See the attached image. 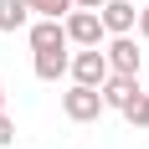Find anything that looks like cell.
<instances>
[{"mask_svg": "<svg viewBox=\"0 0 149 149\" xmlns=\"http://www.w3.org/2000/svg\"><path fill=\"white\" fill-rule=\"evenodd\" d=\"M103 108H108V103H103V93H98V88H82V82H72V88L62 93V113H67L72 123H93Z\"/></svg>", "mask_w": 149, "mask_h": 149, "instance_id": "6da1fadb", "label": "cell"}, {"mask_svg": "<svg viewBox=\"0 0 149 149\" xmlns=\"http://www.w3.org/2000/svg\"><path fill=\"white\" fill-rule=\"evenodd\" d=\"M108 77H113V67H108V52H98V46H82V52H72V82H82V88H103Z\"/></svg>", "mask_w": 149, "mask_h": 149, "instance_id": "7a4b0ae2", "label": "cell"}, {"mask_svg": "<svg viewBox=\"0 0 149 149\" xmlns=\"http://www.w3.org/2000/svg\"><path fill=\"white\" fill-rule=\"evenodd\" d=\"M62 26H67V41H72V46H103V36H108L98 10H72Z\"/></svg>", "mask_w": 149, "mask_h": 149, "instance_id": "3957f363", "label": "cell"}, {"mask_svg": "<svg viewBox=\"0 0 149 149\" xmlns=\"http://www.w3.org/2000/svg\"><path fill=\"white\" fill-rule=\"evenodd\" d=\"M103 52H108V67H113V72L139 77V57H144V52H139V41H134V36H113Z\"/></svg>", "mask_w": 149, "mask_h": 149, "instance_id": "277c9868", "label": "cell"}, {"mask_svg": "<svg viewBox=\"0 0 149 149\" xmlns=\"http://www.w3.org/2000/svg\"><path fill=\"white\" fill-rule=\"evenodd\" d=\"M98 15H103V31H113V36H129L139 26V5L134 0H108Z\"/></svg>", "mask_w": 149, "mask_h": 149, "instance_id": "5b68a950", "label": "cell"}, {"mask_svg": "<svg viewBox=\"0 0 149 149\" xmlns=\"http://www.w3.org/2000/svg\"><path fill=\"white\" fill-rule=\"evenodd\" d=\"M62 46H67V26L52 21V15H41L31 26V52H62Z\"/></svg>", "mask_w": 149, "mask_h": 149, "instance_id": "8992f818", "label": "cell"}, {"mask_svg": "<svg viewBox=\"0 0 149 149\" xmlns=\"http://www.w3.org/2000/svg\"><path fill=\"white\" fill-rule=\"evenodd\" d=\"M98 93H103V103H108V108H118V113H123V108H129V98L139 93V77H129V72H113V77H108Z\"/></svg>", "mask_w": 149, "mask_h": 149, "instance_id": "52a82bcc", "label": "cell"}, {"mask_svg": "<svg viewBox=\"0 0 149 149\" xmlns=\"http://www.w3.org/2000/svg\"><path fill=\"white\" fill-rule=\"evenodd\" d=\"M62 72H72L67 46H62V52H36V77H41V82H57Z\"/></svg>", "mask_w": 149, "mask_h": 149, "instance_id": "ba28073f", "label": "cell"}, {"mask_svg": "<svg viewBox=\"0 0 149 149\" xmlns=\"http://www.w3.org/2000/svg\"><path fill=\"white\" fill-rule=\"evenodd\" d=\"M31 21V5L26 0H0V31H21Z\"/></svg>", "mask_w": 149, "mask_h": 149, "instance_id": "9c48e42d", "label": "cell"}, {"mask_svg": "<svg viewBox=\"0 0 149 149\" xmlns=\"http://www.w3.org/2000/svg\"><path fill=\"white\" fill-rule=\"evenodd\" d=\"M26 5H31V10H36V15H52V21H67V15L77 10L72 0H26Z\"/></svg>", "mask_w": 149, "mask_h": 149, "instance_id": "30bf717a", "label": "cell"}, {"mask_svg": "<svg viewBox=\"0 0 149 149\" xmlns=\"http://www.w3.org/2000/svg\"><path fill=\"white\" fill-rule=\"evenodd\" d=\"M123 118L134 123V129H149V93H134L129 108H123Z\"/></svg>", "mask_w": 149, "mask_h": 149, "instance_id": "8fae6325", "label": "cell"}, {"mask_svg": "<svg viewBox=\"0 0 149 149\" xmlns=\"http://www.w3.org/2000/svg\"><path fill=\"white\" fill-rule=\"evenodd\" d=\"M10 139H15V123H10V113H5V108H0V149L10 144Z\"/></svg>", "mask_w": 149, "mask_h": 149, "instance_id": "7c38bea8", "label": "cell"}, {"mask_svg": "<svg viewBox=\"0 0 149 149\" xmlns=\"http://www.w3.org/2000/svg\"><path fill=\"white\" fill-rule=\"evenodd\" d=\"M139 36L149 41V5H139Z\"/></svg>", "mask_w": 149, "mask_h": 149, "instance_id": "4fadbf2b", "label": "cell"}, {"mask_svg": "<svg viewBox=\"0 0 149 149\" xmlns=\"http://www.w3.org/2000/svg\"><path fill=\"white\" fill-rule=\"evenodd\" d=\"M72 5H77V10H103L108 0H72Z\"/></svg>", "mask_w": 149, "mask_h": 149, "instance_id": "5bb4252c", "label": "cell"}, {"mask_svg": "<svg viewBox=\"0 0 149 149\" xmlns=\"http://www.w3.org/2000/svg\"><path fill=\"white\" fill-rule=\"evenodd\" d=\"M0 103H5V82H0Z\"/></svg>", "mask_w": 149, "mask_h": 149, "instance_id": "9a60e30c", "label": "cell"}, {"mask_svg": "<svg viewBox=\"0 0 149 149\" xmlns=\"http://www.w3.org/2000/svg\"><path fill=\"white\" fill-rule=\"evenodd\" d=\"M134 5H149V0H134Z\"/></svg>", "mask_w": 149, "mask_h": 149, "instance_id": "2e32d148", "label": "cell"}]
</instances>
